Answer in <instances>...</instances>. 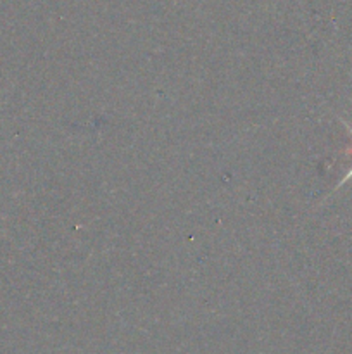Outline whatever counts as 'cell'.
I'll use <instances>...</instances> for the list:
<instances>
[{
  "mask_svg": "<svg viewBox=\"0 0 352 354\" xmlns=\"http://www.w3.org/2000/svg\"><path fill=\"white\" fill-rule=\"evenodd\" d=\"M345 124V127H347V130L349 131H351V133H352V127H349V124L347 123H344ZM352 178V169H351V171H349L347 173V175H345V178L344 180H342V182H340V185H342V183H345V182H347V180H351Z\"/></svg>",
  "mask_w": 352,
  "mask_h": 354,
  "instance_id": "6da1fadb",
  "label": "cell"
}]
</instances>
